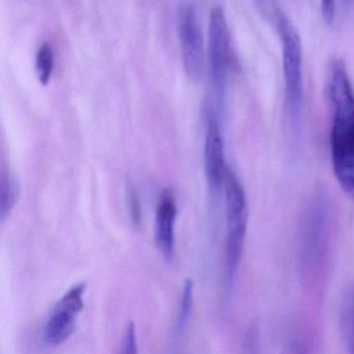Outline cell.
<instances>
[{
	"label": "cell",
	"mask_w": 354,
	"mask_h": 354,
	"mask_svg": "<svg viewBox=\"0 0 354 354\" xmlns=\"http://www.w3.org/2000/svg\"><path fill=\"white\" fill-rule=\"evenodd\" d=\"M327 86L333 109L330 131L333 171L343 192L354 201V92L342 59L330 64Z\"/></svg>",
	"instance_id": "6da1fadb"
},
{
	"label": "cell",
	"mask_w": 354,
	"mask_h": 354,
	"mask_svg": "<svg viewBox=\"0 0 354 354\" xmlns=\"http://www.w3.org/2000/svg\"><path fill=\"white\" fill-rule=\"evenodd\" d=\"M225 186L227 243H225V281L232 290L243 252L248 223V208L243 186L231 167H227L223 179Z\"/></svg>",
	"instance_id": "7a4b0ae2"
},
{
	"label": "cell",
	"mask_w": 354,
	"mask_h": 354,
	"mask_svg": "<svg viewBox=\"0 0 354 354\" xmlns=\"http://www.w3.org/2000/svg\"><path fill=\"white\" fill-rule=\"evenodd\" d=\"M279 34L283 55V73L286 101L294 120L299 119L304 98L302 45L294 24L286 16H279Z\"/></svg>",
	"instance_id": "3957f363"
},
{
	"label": "cell",
	"mask_w": 354,
	"mask_h": 354,
	"mask_svg": "<svg viewBox=\"0 0 354 354\" xmlns=\"http://www.w3.org/2000/svg\"><path fill=\"white\" fill-rule=\"evenodd\" d=\"M179 39L184 69L190 80L198 82L205 70V48L202 30L194 8L184 6L179 12Z\"/></svg>",
	"instance_id": "277c9868"
},
{
	"label": "cell",
	"mask_w": 354,
	"mask_h": 354,
	"mask_svg": "<svg viewBox=\"0 0 354 354\" xmlns=\"http://www.w3.org/2000/svg\"><path fill=\"white\" fill-rule=\"evenodd\" d=\"M86 283H80L72 287L55 304L45 326L44 339L47 343L59 345L75 329L76 318L84 310V294Z\"/></svg>",
	"instance_id": "5b68a950"
},
{
	"label": "cell",
	"mask_w": 354,
	"mask_h": 354,
	"mask_svg": "<svg viewBox=\"0 0 354 354\" xmlns=\"http://www.w3.org/2000/svg\"><path fill=\"white\" fill-rule=\"evenodd\" d=\"M209 63L213 82L223 90L232 63L231 36L221 8L211 11L209 20Z\"/></svg>",
	"instance_id": "8992f818"
},
{
	"label": "cell",
	"mask_w": 354,
	"mask_h": 354,
	"mask_svg": "<svg viewBox=\"0 0 354 354\" xmlns=\"http://www.w3.org/2000/svg\"><path fill=\"white\" fill-rule=\"evenodd\" d=\"M205 171L207 181L213 194H218L223 185L225 169V147L223 136L216 120L211 118L207 127L205 138Z\"/></svg>",
	"instance_id": "52a82bcc"
},
{
	"label": "cell",
	"mask_w": 354,
	"mask_h": 354,
	"mask_svg": "<svg viewBox=\"0 0 354 354\" xmlns=\"http://www.w3.org/2000/svg\"><path fill=\"white\" fill-rule=\"evenodd\" d=\"M177 216V203L173 192L165 189L159 198L155 218V236L157 245L167 260H171L175 250L174 223Z\"/></svg>",
	"instance_id": "ba28073f"
},
{
	"label": "cell",
	"mask_w": 354,
	"mask_h": 354,
	"mask_svg": "<svg viewBox=\"0 0 354 354\" xmlns=\"http://www.w3.org/2000/svg\"><path fill=\"white\" fill-rule=\"evenodd\" d=\"M21 194V185L15 174L3 169L0 180V217L5 221L18 203Z\"/></svg>",
	"instance_id": "9c48e42d"
},
{
	"label": "cell",
	"mask_w": 354,
	"mask_h": 354,
	"mask_svg": "<svg viewBox=\"0 0 354 354\" xmlns=\"http://www.w3.org/2000/svg\"><path fill=\"white\" fill-rule=\"evenodd\" d=\"M55 66V55L53 48L48 44L40 47L36 57V72L39 82L43 86H47L53 76Z\"/></svg>",
	"instance_id": "30bf717a"
},
{
	"label": "cell",
	"mask_w": 354,
	"mask_h": 354,
	"mask_svg": "<svg viewBox=\"0 0 354 354\" xmlns=\"http://www.w3.org/2000/svg\"><path fill=\"white\" fill-rule=\"evenodd\" d=\"M192 304H194V283L192 279H187L184 283L183 292H182L177 328H176V333L179 337L183 335L184 330L187 326L188 320L192 314Z\"/></svg>",
	"instance_id": "8fae6325"
},
{
	"label": "cell",
	"mask_w": 354,
	"mask_h": 354,
	"mask_svg": "<svg viewBox=\"0 0 354 354\" xmlns=\"http://www.w3.org/2000/svg\"><path fill=\"white\" fill-rule=\"evenodd\" d=\"M122 353L136 354L138 353V342H136V323L130 322L126 329L124 335L123 343H122Z\"/></svg>",
	"instance_id": "7c38bea8"
},
{
	"label": "cell",
	"mask_w": 354,
	"mask_h": 354,
	"mask_svg": "<svg viewBox=\"0 0 354 354\" xmlns=\"http://www.w3.org/2000/svg\"><path fill=\"white\" fill-rule=\"evenodd\" d=\"M321 13L327 24H333L335 15V0H321Z\"/></svg>",
	"instance_id": "4fadbf2b"
},
{
	"label": "cell",
	"mask_w": 354,
	"mask_h": 354,
	"mask_svg": "<svg viewBox=\"0 0 354 354\" xmlns=\"http://www.w3.org/2000/svg\"><path fill=\"white\" fill-rule=\"evenodd\" d=\"M130 212H131L132 221L136 223H140V205L138 196L134 192H130Z\"/></svg>",
	"instance_id": "5bb4252c"
}]
</instances>
